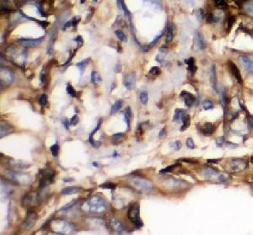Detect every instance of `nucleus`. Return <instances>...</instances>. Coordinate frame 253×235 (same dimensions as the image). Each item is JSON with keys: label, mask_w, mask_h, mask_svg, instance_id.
I'll return each mask as SVG.
<instances>
[{"label": "nucleus", "mask_w": 253, "mask_h": 235, "mask_svg": "<svg viewBox=\"0 0 253 235\" xmlns=\"http://www.w3.org/2000/svg\"><path fill=\"white\" fill-rule=\"evenodd\" d=\"M81 209L91 213H103L107 210V204L104 198L100 195L91 196L82 204Z\"/></svg>", "instance_id": "obj_1"}, {"label": "nucleus", "mask_w": 253, "mask_h": 235, "mask_svg": "<svg viewBox=\"0 0 253 235\" xmlns=\"http://www.w3.org/2000/svg\"><path fill=\"white\" fill-rule=\"evenodd\" d=\"M128 183L134 189L141 192H149L153 189V183L142 176L130 175L128 179Z\"/></svg>", "instance_id": "obj_2"}, {"label": "nucleus", "mask_w": 253, "mask_h": 235, "mask_svg": "<svg viewBox=\"0 0 253 235\" xmlns=\"http://www.w3.org/2000/svg\"><path fill=\"white\" fill-rule=\"evenodd\" d=\"M50 228L58 234H72L75 233V228L71 222L60 219L52 221Z\"/></svg>", "instance_id": "obj_3"}, {"label": "nucleus", "mask_w": 253, "mask_h": 235, "mask_svg": "<svg viewBox=\"0 0 253 235\" xmlns=\"http://www.w3.org/2000/svg\"><path fill=\"white\" fill-rule=\"evenodd\" d=\"M5 175L10 180V181L14 182V183L17 184V185L26 186V185L30 184V177L29 175L22 174V173H20V172L6 170L5 171Z\"/></svg>", "instance_id": "obj_4"}, {"label": "nucleus", "mask_w": 253, "mask_h": 235, "mask_svg": "<svg viewBox=\"0 0 253 235\" xmlns=\"http://www.w3.org/2000/svg\"><path fill=\"white\" fill-rule=\"evenodd\" d=\"M229 170L231 172H240L246 169L247 163L244 159L235 158L229 162Z\"/></svg>", "instance_id": "obj_5"}, {"label": "nucleus", "mask_w": 253, "mask_h": 235, "mask_svg": "<svg viewBox=\"0 0 253 235\" xmlns=\"http://www.w3.org/2000/svg\"><path fill=\"white\" fill-rule=\"evenodd\" d=\"M38 194L35 192H30L27 195H25L22 199V206L25 207H30L35 205L38 201Z\"/></svg>", "instance_id": "obj_6"}, {"label": "nucleus", "mask_w": 253, "mask_h": 235, "mask_svg": "<svg viewBox=\"0 0 253 235\" xmlns=\"http://www.w3.org/2000/svg\"><path fill=\"white\" fill-rule=\"evenodd\" d=\"M128 217L129 220L135 224H139L141 222L139 220V206L138 204H134L128 209Z\"/></svg>", "instance_id": "obj_7"}, {"label": "nucleus", "mask_w": 253, "mask_h": 235, "mask_svg": "<svg viewBox=\"0 0 253 235\" xmlns=\"http://www.w3.org/2000/svg\"><path fill=\"white\" fill-rule=\"evenodd\" d=\"M37 220V214L34 211H30L27 213L25 219L22 223V228L25 229H30L35 225V222Z\"/></svg>", "instance_id": "obj_8"}, {"label": "nucleus", "mask_w": 253, "mask_h": 235, "mask_svg": "<svg viewBox=\"0 0 253 235\" xmlns=\"http://www.w3.org/2000/svg\"><path fill=\"white\" fill-rule=\"evenodd\" d=\"M43 37H40L38 39H19L17 40V42L20 45H21L24 47H35L38 45H40L42 41H43Z\"/></svg>", "instance_id": "obj_9"}, {"label": "nucleus", "mask_w": 253, "mask_h": 235, "mask_svg": "<svg viewBox=\"0 0 253 235\" xmlns=\"http://www.w3.org/2000/svg\"><path fill=\"white\" fill-rule=\"evenodd\" d=\"M0 78H1V83L4 82L6 84H10V83H13L15 77H14V74L10 71V69H7L2 67Z\"/></svg>", "instance_id": "obj_10"}, {"label": "nucleus", "mask_w": 253, "mask_h": 235, "mask_svg": "<svg viewBox=\"0 0 253 235\" xmlns=\"http://www.w3.org/2000/svg\"><path fill=\"white\" fill-rule=\"evenodd\" d=\"M109 225L112 230L118 234H122L125 230L123 224L114 217H111L109 219Z\"/></svg>", "instance_id": "obj_11"}, {"label": "nucleus", "mask_w": 253, "mask_h": 235, "mask_svg": "<svg viewBox=\"0 0 253 235\" xmlns=\"http://www.w3.org/2000/svg\"><path fill=\"white\" fill-rule=\"evenodd\" d=\"M240 62L246 71H247L248 73H251V74H253V60H251L246 56H240Z\"/></svg>", "instance_id": "obj_12"}, {"label": "nucleus", "mask_w": 253, "mask_h": 235, "mask_svg": "<svg viewBox=\"0 0 253 235\" xmlns=\"http://www.w3.org/2000/svg\"><path fill=\"white\" fill-rule=\"evenodd\" d=\"M0 126H1V128H0V137H1V138L14 132V128H13V127L10 126V124L7 122L1 121Z\"/></svg>", "instance_id": "obj_13"}, {"label": "nucleus", "mask_w": 253, "mask_h": 235, "mask_svg": "<svg viewBox=\"0 0 253 235\" xmlns=\"http://www.w3.org/2000/svg\"><path fill=\"white\" fill-rule=\"evenodd\" d=\"M135 81H136V75L134 73H131L125 76L123 84L128 89H132L135 85Z\"/></svg>", "instance_id": "obj_14"}, {"label": "nucleus", "mask_w": 253, "mask_h": 235, "mask_svg": "<svg viewBox=\"0 0 253 235\" xmlns=\"http://www.w3.org/2000/svg\"><path fill=\"white\" fill-rule=\"evenodd\" d=\"M228 64L229 69H230L231 72H232V74H233L234 76H235V78H236L237 82L241 84V83H243V80H242V77H241V74H240V72L239 69L236 67V65L234 63H232L231 61H229Z\"/></svg>", "instance_id": "obj_15"}, {"label": "nucleus", "mask_w": 253, "mask_h": 235, "mask_svg": "<svg viewBox=\"0 0 253 235\" xmlns=\"http://www.w3.org/2000/svg\"><path fill=\"white\" fill-rule=\"evenodd\" d=\"M209 79H210V83H211L212 88L215 91H217V75H216V69H215L214 64L211 66L210 73H209Z\"/></svg>", "instance_id": "obj_16"}, {"label": "nucleus", "mask_w": 253, "mask_h": 235, "mask_svg": "<svg viewBox=\"0 0 253 235\" xmlns=\"http://www.w3.org/2000/svg\"><path fill=\"white\" fill-rule=\"evenodd\" d=\"M181 97H183L185 99V104L187 107H191L194 103H195V97L191 93H189L187 91H182L181 93Z\"/></svg>", "instance_id": "obj_17"}, {"label": "nucleus", "mask_w": 253, "mask_h": 235, "mask_svg": "<svg viewBox=\"0 0 253 235\" xmlns=\"http://www.w3.org/2000/svg\"><path fill=\"white\" fill-rule=\"evenodd\" d=\"M100 125H101V120H100L99 122H98V124H97V126H96V127L94 128V131L91 132V133H90V135H89V143H90V144L94 147H98L100 145V142L94 141V138H93L94 133H95V132H97V131H98V130L100 129Z\"/></svg>", "instance_id": "obj_18"}, {"label": "nucleus", "mask_w": 253, "mask_h": 235, "mask_svg": "<svg viewBox=\"0 0 253 235\" xmlns=\"http://www.w3.org/2000/svg\"><path fill=\"white\" fill-rule=\"evenodd\" d=\"M213 132V126L212 123L210 122H206L204 124V126L201 127V132L204 134V135H211Z\"/></svg>", "instance_id": "obj_19"}, {"label": "nucleus", "mask_w": 253, "mask_h": 235, "mask_svg": "<svg viewBox=\"0 0 253 235\" xmlns=\"http://www.w3.org/2000/svg\"><path fill=\"white\" fill-rule=\"evenodd\" d=\"M80 188L77 186H69V187H66L64 189H63L61 193L63 195H72V194H75L78 191H80Z\"/></svg>", "instance_id": "obj_20"}, {"label": "nucleus", "mask_w": 253, "mask_h": 235, "mask_svg": "<svg viewBox=\"0 0 253 235\" xmlns=\"http://www.w3.org/2000/svg\"><path fill=\"white\" fill-rule=\"evenodd\" d=\"M10 164L11 168L15 169H25V168L29 167V164H25V163H24V162H20V161L10 162Z\"/></svg>", "instance_id": "obj_21"}, {"label": "nucleus", "mask_w": 253, "mask_h": 235, "mask_svg": "<svg viewBox=\"0 0 253 235\" xmlns=\"http://www.w3.org/2000/svg\"><path fill=\"white\" fill-rule=\"evenodd\" d=\"M122 105H123V101L122 99H117L114 104L113 105L111 106V114L113 115L115 113H117L118 111H120L122 108Z\"/></svg>", "instance_id": "obj_22"}, {"label": "nucleus", "mask_w": 253, "mask_h": 235, "mask_svg": "<svg viewBox=\"0 0 253 235\" xmlns=\"http://www.w3.org/2000/svg\"><path fill=\"white\" fill-rule=\"evenodd\" d=\"M185 63L187 64L189 71H190V72H191L193 74H195V73H196V71H197V67H196V65H195L194 58H193V57H190L189 59L185 60Z\"/></svg>", "instance_id": "obj_23"}, {"label": "nucleus", "mask_w": 253, "mask_h": 235, "mask_svg": "<svg viewBox=\"0 0 253 235\" xmlns=\"http://www.w3.org/2000/svg\"><path fill=\"white\" fill-rule=\"evenodd\" d=\"M132 111H131V109H130V107H127V109H126V111H125V113H124V119H125V122H126V123H127V127H128V128L130 127V121H131V119H132Z\"/></svg>", "instance_id": "obj_24"}, {"label": "nucleus", "mask_w": 253, "mask_h": 235, "mask_svg": "<svg viewBox=\"0 0 253 235\" xmlns=\"http://www.w3.org/2000/svg\"><path fill=\"white\" fill-rule=\"evenodd\" d=\"M173 40V28L172 25H170L167 27V31H166V42L170 43Z\"/></svg>", "instance_id": "obj_25"}, {"label": "nucleus", "mask_w": 253, "mask_h": 235, "mask_svg": "<svg viewBox=\"0 0 253 235\" xmlns=\"http://www.w3.org/2000/svg\"><path fill=\"white\" fill-rule=\"evenodd\" d=\"M245 11L253 17V1H248L245 4Z\"/></svg>", "instance_id": "obj_26"}, {"label": "nucleus", "mask_w": 253, "mask_h": 235, "mask_svg": "<svg viewBox=\"0 0 253 235\" xmlns=\"http://www.w3.org/2000/svg\"><path fill=\"white\" fill-rule=\"evenodd\" d=\"M185 115V111L183 110H181V109H176L175 111V114H174L173 116V120L174 121H179V120H181L182 117Z\"/></svg>", "instance_id": "obj_27"}, {"label": "nucleus", "mask_w": 253, "mask_h": 235, "mask_svg": "<svg viewBox=\"0 0 253 235\" xmlns=\"http://www.w3.org/2000/svg\"><path fill=\"white\" fill-rule=\"evenodd\" d=\"M197 41H198V45L199 48L201 50H204L205 48V41H204V37L201 33L197 32Z\"/></svg>", "instance_id": "obj_28"}, {"label": "nucleus", "mask_w": 253, "mask_h": 235, "mask_svg": "<svg viewBox=\"0 0 253 235\" xmlns=\"http://www.w3.org/2000/svg\"><path fill=\"white\" fill-rule=\"evenodd\" d=\"M181 121H182V122H183V125H182L181 130V131H184V130H186L187 128L188 127L189 125H190V117H189L188 115L185 114L184 116L182 117V119H181Z\"/></svg>", "instance_id": "obj_29"}, {"label": "nucleus", "mask_w": 253, "mask_h": 235, "mask_svg": "<svg viewBox=\"0 0 253 235\" xmlns=\"http://www.w3.org/2000/svg\"><path fill=\"white\" fill-rule=\"evenodd\" d=\"M88 62H89L88 59H86V60H83V61H81L80 63H76V67H78V69H80V74H83V72L84 71V69H85L86 65L88 63Z\"/></svg>", "instance_id": "obj_30"}, {"label": "nucleus", "mask_w": 253, "mask_h": 235, "mask_svg": "<svg viewBox=\"0 0 253 235\" xmlns=\"http://www.w3.org/2000/svg\"><path fill=\"white\" fill-rule=\"evenodd\" d=\"M235 21V17L234 16H229L227 20V32H229L230 29H231V27L233 26L234 23Z\"/></svg>", "instance_id": "obj_31"}, {"label": "nucleus", "mask_w": 253, "mask_h": 235, "mask_svg": "<svg viewBox=\"0 0 253 235\" xmlns=\"http://www.w3.org/2000/svg\"><path fill=\"white\" fill-rule=\"evenodd\" d=\"M213 2L216 5V7L219 9H224L227 6V4L224 0H213Z\"/></svg>", "instance_id": "obj_32"}, {"label": "nucleus", "mask_w": 253, "mask_h": 235, "mask_svg": "<svg viewBox=\"0 0 253 235\" xmlns=\"http://www.w3.org/2000/svg\"><path fill=\"white\" fill-rule=\"evenodd\" d=\"M116 35L118 37V39H120L122 41H128V38H127V35L124 34V32L122 30H117L116 31Z\"/></svg>", "instance_id": "obj_33"}, {"label": "nucleus", "mask_w": 253, "mask_h": 235, "mask_svg": "<svg viewBox=\"0 0 253 235\" xmlns=\"http://www.w3.org/2000/svg\"><path fill=\"white\" fill-rule=\"evenodd\" d=\"M124 133L123 132H119V133H116L114 135L111 136V139L115 141V142H117V141H121L123 139L124 137Z\"/></svg>", "instance_id": "obj_34"}, {"label": "nucleus", "mask_w": 253, "mask_h": 235, "mask_svg": "<svg viewBox=\"0 0 253 235\" xmlns=\"http://www.w3.org/2000/svg\"><path fill=\"white\" fill-rule=\"evenodd\" d=\"M91 80L94 83H100L101 81V78L100 76V74H98L96 72H92L91 73Z\"/></svg>", "instance_id": "obj_35"}, {"label": "nucleus", "mask_w": 253, "mask_h": 235, "mask_svg": "<svg viewBox=\"0 0 253 235\" xmlns=\"http://www.w3.org/2000/svg\"><path fill=\"white\" fill-rule=\"evenodd\" d=\"M140 101L143 105H145L148 102V93L146 91H143L140 94Z\"/></svg>", "instance_id": "obj_36"}, {"label": "nucleus", "mask_w": 253, "mask_h": 235, "mask_svg": "<svg viewBox=\"0 0 253 235\" xmlns=\"http://www.w3.org/2000/svg\"><path fill=\"white\" fill-rule=\"evenodd\" d=\"M217 173H218L217 170L213 169H211V168H208V169H206L204 171V175L205 176H213V175H214L217 174Z\"/></svg>", "instance_id": "obj_37"}, {"label": "nucleus", "mask_w": 253, "mask_h": 235, "mask_svg": "<svg viewBox=\"0 0 253 235\" xmlns=\"http://www.w3.org/2000/svg\"><path fill=\"white\" fill-rule=\"evenodd\" d=\"M67 91H68L69 94H70L72 97H76L77 96V92L75 91L74 87L72 85H70V84H68V86H67Z\"/></svg>", "instance_id": "obj_38"}, {"label": "nucleus", "mask_w": 253, "mask_h": 235, "mask_svg": "<svg viewBox=\"0 0 253 235\" xmlns=\"http://www.w3.org/2000/svg\"><path fill=\"white\" fill-rule=\"evenodd\" d=\"M50 151H51L53 157L58 156V145L57 143L54 144V145H52V147H50Z\"/></svg>", "instance_id": "obj_39"}, {"label": "nucleus", "mask_w": 253, "mask_h": 235, "mask_svg": "<svg viewBox=\"0 0 253 235\" xmlns=\"http://www.w3.org/2000/svg\"><path fill=\"white\" fill-rule=\"evenodd\" d=\"M39 103H40L41 106H46V104H47V96H46V94H41L40 99H39Z\"/></svg>", "instance_id": "obj_40"}, {"label": "nucleus", "mask_w": 253, "mask_h": 235, "mask_svg": "<svg viewBox=\"0 0 253 235\" xmlns=\"http://www.w3.org/2000/svg\"><path fill=\"white\" fill-rule=\"evenodd\" d=\"M206 19H207V22H208V23H210V24L217 22V19L215 18L214 15L212 14V13H209V15H207V18H206Z\"/></svg>", "instance_id": "obj_41"}, {"label": "nucleus", "mask_w": 253, "mask_h": 235, "mask_svg": "<svg viewBox=\"0 0 253 235\" xmlns=\"http://www.w3.org/2000/svg\"><path fill=\"white\" fill-rule=\"evenodd\" d=\"M203 107H204V110H211V109H213V103L210 101V100H205L204 102V104H203Z\"/></svg>", "instance_id": "obj_42"}, {"label": "nucleus", "mask_w": 253, "mask_h": 235, "mask_svg": "<svg viewBox=\"0 0 253 235\" xmlns=\"http://www.w3.org/2000/svg\"><path fill=\"white\" fill-rule=\"evenodd\" d=\"M101 188H104V189H109V190H114L116 189V185L112 184V183H106V184H104V185H101L100 186Z\"/></svg>", "instance_id": "obj_43"}, {"label": "nucleus", "mask_w": 253, "mask_h": 235, "mask_svg": "<svg viewBox=\"0 0 253 235\" xmlns=\"http://www.w3.org/2000/svg\"><path fill=\"white\" fill-rule=\"evenodd\" d=\"M159 72H160L159 68L157 67V66H154L153 68H151L150 70H149V74H153V75H158L159 74Z\"/></svg>", "instance_id": "obj_44"}, {"label": "nucleus", "mask_w": 253, "mask_h": 235, "mask_svg": "<svg viewBox=\"0 0 253 235\" xmlns=\"http://www.w3.org/2000/svg\"><path fill=\"white\" fill-rule=\"evenodd\" d=\"M70 125H74V126H75V125H77L78 124V122H79V116H78V115H74L73 117L70 119Z\"/></svg>", "instance_id": "obj_45"}, {"label": "nucleus", "mask_w": 253, "mask_h": 235, "mask_svg": "<svg viewBox=\"0 0 253 235\" xmlns=\"http://www.w3.org/2000/svg\"><path fill=\"white\" fill-rule=\"evenodd\" d=\"M176 166H177V164H174V165H170V166L166 167V168H164V169L160 170V173L162 174V173H167V172L171 171V170H173L174 169Z\"/></svg>", "instance_id": "obj_46"}, {"label": "nucleus", "mask_w": 253, "mask_h": 235, "mask_svg": "<svg viewBox=\"0 0 253 235\" xmlns=\"http://www.w3.org/2000/svg\"><path fill=\"white\" fill-rule=\"evenodd\" d=\"M117 7L119 8L120 10H124L126 8V5L124 4V1L123 0H117Z\"/></svg>", "instance_id": "obj_47"}, {"label": "nucleus", "mask_w": 253, "mask_h": 235, "mask_svg": "<svg viewBox=\"0 0 253 235\" xmlns=\"http://www.w3.org/2000/svg\"><path fill=\"white\" fill-rule=\"evenodd\" d=\"M187 147L190 148V149L194 148V142L192 138H187Z\"/></svg>", "instance_id": "obj_48"}, {"label": "nucleus", "mask_w": 253, "mask_h": 235, "mask_svg": "<svg viewBox=\"0 0 253 235\" xmlns=\"http://www.w3.org/2000/svg\"><path fill=\"white\" fill-rule=\"evenodd\" d=\"M75 41H76V42L78 43V46H83V44H84V41H83L82 37H81L80 35L77 36V37L75 38Z\"/></svg>", "instance_id": "obj_49"}, {"label": "nucleus", "mask_w": 253, "mask_h": 235, "mask_svg": "<svg viewBox=\"0 0 253 235\" xmlns=\"http://www.w3.org/2000/svg\"><path fill=\"white\" fill-rule=\"evenodd\" d=\"M172 146H173L174 148H175L176 150H179V149L181 147V142H180V141H176V142L172 144Z\"/></svg>", "instance_id": "obj_50"}, {"label": "nucleus", "mask_w": 253, "mask_h": 235, "mask_svg": "<svg viewBox=\"0 0 253 235\" xmlns=\"http://www.w3.org/2000/svg\"><path fill=\"white\" fill-rule=\"evenodd\" d=\"M80 17H75V18H74L73 20H71V21H72V25H73L74 27H75V26L77 25V24L80 22Z\"/></svg>", "instance_id": "obj_51"}, {"label": "nucleus", "mask_w": 253, "mask_h": 235, "mask_svg": "<svg viewBox=\"0 0 253 235\" xmlns=\"http://www.w3.org/2000/svg\"><path fill=\"white\" fill-rule=\"evenodd\" d=\"M161 35H162V34H160L159 35H158V36H157V37H156V38H155V39H154V41H152V42H151L150 44H149V46H154V45L156 44V42H157V41H159V38L161 37Z\"/></svg>", "instance_id": "obj_52"}, {"label": "nucleus", "mask_w": 253, "mask_h": 235, "mask_svg": "<svg viewBox=\"0 0 253 235\" xmlns=\"http://www.w3.org/2000/svg\"><path fill=\"white\" fill-rule=\"evenodd\" d=\"M159 137L160 138H162V137H164L166 136V131H165V127H164L161 131H160V132H159Z\"/></svg>", "instance_id": "obj_53"}, {"label": "nucleus", "mask_w": 253, "mask_h": 235, "mask_svg": "<svg viewBox=\"0 0 253 235\" xmlns=\"http://www.w3.org/2000/svg\"><path fill=\"white\" fill-rule=\"evenodd\" d=\"M71 25H72V21H69V22H67V23L64 25V26L63 27V30H66V29H68L69 26H71Z\"/></svg>", "instance_id": "obj_54"}, {"label": "nucleus", "mask_w": 253, "mask_h": 235, "mask_svg": "<svg viewBox=\"0 0 253 235\" xmlns=\"http://www.w3.org/2000/svg\"><path fill=\"white\" fill-rule=\"evenodd\" d=\"M248 126L250 129H253V121L248 119Z\"/></svg>", "instance_id": "obj_55"}, {"label": "nucleus", "mask_w": 253, "mask_h": 235, "mask_svg": "<svg viewBox=\"0 0 253 235\" xmlns=\"http://www.w3.org/2000/svg\"><path fill=\"white\" fill-rule=\"evenodd\" d=\"M222 141H223V137H220V140L218 139V141H217V146H221V144L223 142Z\"/></svg>", "instance_id": "obj_56"}, {"label": "nucleus", "mask_w": 253, "mask_h": 235, "mask_svg": "<svg viewBox=\"0 0 253 235\" xmlns=\"http://www.w3.org/2000/svg\"><path fill=\"white\" fill-rule=\"evenodd\" d=\"M63 123V126L65 127V128H66V129H69V124H70V122H68L66 120H64Z\"/></svg>", "instance_id": "obj_57"}, {"label": "nucleus", "mask_w": 253, "mask_h": 235, "mask_svg": "<svg viewBox=\"0 0 253 235\" xmlns=\"http://www.w3.org/2000/svg\"><path fill=\"white\" fill-rule=\"evenodd\" d=\"M226 145H227L228 147H237V145H236V144H235V143H229V142H226Z\"/></svg>", "instance_id": "obj_58"}, {"label": "nucleus", "mask_w": 253, "mask_h": 235, "mask_svg": "<svg viewBox=\"0 0 253 235\" xmlns=\"http://www.w3.org/2000/svg\"><path fill=\"white\" fill-rule=\"evenodd\" d=\"M94 164V166H96V167H98V164H96V163H94V164Z\"/></svg>", "instance_id": "obj_59"}, {"label": "nucleus", "mask_w": 253, "mask_h": 235, "mask_svg": "<svg viewBox=\"0 0 253 235\" xmlns=\"http://www.w3.org/2000/svg\"><path fill=\"white\" fill-rule=\"evenodd\" d=\"M96 1H97V0H94V2H96Z\"/></svg>", "instance_id": "obj_60"}]
</instances>
